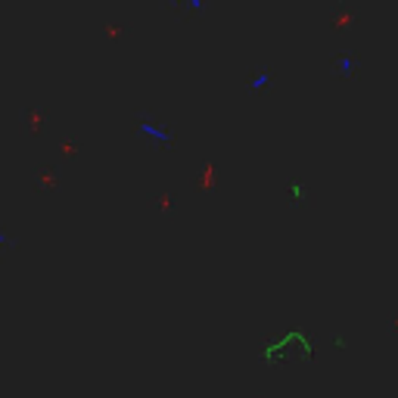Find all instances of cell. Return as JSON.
<instances>
[{
	"mask_svg": "<svg viewBox=\"0 0 398 398\" xmlns=\"http://www.w3.org/2000/svg\"><path fill=\"white\" fill-rule=\"evenodd\" d=\"M267 84V78H265V75H261V78H255L252 81V87H255V91H258V87H265Z\"/></svg>",
	"mask_w": 398,
	"mask_h": 398,
	"instance_id": "3",
	"label": "cell"
},
{
	"mask_svg": "<svg viewBox=\"0 0 398 398\" xmlns=\"http://www.w3.org/2000/svg\"><path fill=\"white\" fill-rule=\"evenodd\" d=\"M184 3L190 6V10H202V3H205V0H184Z\"/></svg>",
	"mask_w": 398,
	"mask_h": 398,
	"instance_id": "2",
	"label": "cell"
},
{
	"mask_svg": "<svg viewBox=\"0 0 398 398\" xmlns=\"http://www.w3.org/2000/svg\"><path fill=\"white\" fill-rule=\"evenodd\" d=\"M137 131H140L143 137H149L153 143H159V146L171 140V134H168L165 128H159V124H153V122H140V124H137Z\"/></svg>",
	"mask_w": 398,
	"mask_h": 398,
	"instance_id": "1",
	"label": "cell"
}]
</instances>
